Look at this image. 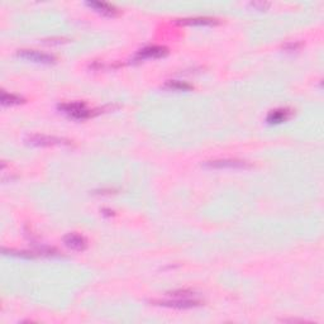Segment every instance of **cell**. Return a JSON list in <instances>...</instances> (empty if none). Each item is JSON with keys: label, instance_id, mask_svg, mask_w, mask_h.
<instances>
[{"label": "cell", "instance_id": "obj_1", "mask_svg": "<svg viewBox=\"0 0 324 324\" xmlns=\"http://www.w3.org/2000/svg\"><path fill=\"white\" fill-rule=\"evenodd\" d=\"M25 142L32 146H41V147H48V146H70V141L61 137L55 136H45V134H33L25 138Z\"/></svg>", "mask_w": 324, "mask_h": 324}, {"label": "cell", "instance_id": "obj_2", "mask_svg": "<svg viewBox=\"0 0 324 324\" xmlns=\"http://www.w3.org/2000/svg\"><path fill=\"white\" fill-rule=\"evenodd\" d=\"M58 109L62 111L63 113L67 114L68 117H71V118L74 119H85L93 116L91 111H89V109L86 108L85 103H81V101L60 104V105H58Z\"/></svg>", "mask_w": 324, "mask_h": 324}, {"label": "cell", "instance_id": "obj_3", "mask_svg": "<svg viewBox=\"0 0 324 324\" xmlns=\"http://www.w3.org/2000/svg\"><path fill=\"white\" fill-rule=\"evenodd\" d=\"M173 300H154L155 305H161V307L176 308V309H189V308H195L200 305V300L196 299H186L183 297H175Z\"/></svg>", "mask_w": 324, "mask_h": 324}, {"label": "cell", "instance_id": "obj_4", "mask_svg": "<svg viewBox=\"0 0 324 324\" xmlns=\"http://www.w3.org/2000/svg\"><path fill=\"white\" fill-rule=\"evenodd\" d=\"M205 167L209 168H249L251 165L246 161L236 159H223V160H211L203 163Z\"/></svg>", "mask_w": 324, "mask_h": 324}, {"label": "cell", "instance_id": "obj_5", "mask_svg": "<svg viewBox=\"0 0 324 324\" xmlns=\"http://www.w3.org/2000/svg\"><path fill=\"white\" fill-rule=\"evenodd\" d=\"M18 56L24 58V60L32 61V62L46 63V65H50V63H53L56 61L55 56L38 52V51L34 50H19L18 51Z\"/></svg>", "mask_w": 324, "mask_h": 324}, {"label": "cell", "instance_id": "obj_6", "mask_svg": "<svg viewBox=\"0 0 324 324\" xmlns=\"http://www.w3.org/2000/svg\"><path fill=\"white\" fill-rule=\"evenodd\" d=\"M168 50L162 46H149V47L142 48L138 51V53L134 57V61H142L149 60V58H160L167 55Z\"/></svg>", "mask_w": 324, "mask_h": 324}, {"label": "cell", "instance_id": "obj_7", "mask_svg": "<svg viewBox=\"0 0 324 324\" xmlns=\"http://www.w3.org/2000/svg\"><path fill=\"white\" fill-rule=\"evenodd\" d=\"M63 243L74 251H84L88 246V242L83 236L76 233H68L63 237Z\"/></svg>", "mask_w": 324, "mask_h": 324}, {"label": "cell", "instance_id": "obj_8", "mask_svg": "<svg viewBox=\"0 0 324 324\" xmlns=\"http://www.w3.org/2000/svg\"><path fill=\"white\" fill-rule=\"evenodd\" d=\"M178 24L185 25H213L218 24V19L209 17H195V18H184L178 19Z\"/></svg>", "mask_w": 324, "mask_h": 324}, {"label": "cell", "instance_id": "obj_9", "mask_svg": "<svg viewBox=\"0 0 324 324\" xmlns=\"http://www.w3.org/2000/svg\"><path fill=\"white\" fill-rule=\"evenodd\" d=\"M292 116V111L290 109H276V111H272L271 113L267 116V122L270 124H279L285 122L286 119H289V117Z\"/></svg>", "mask_w": 324, "mask_h": 324}, {"label": "cell", "instance_id": "obj_10", "mask_svg": "<svg viewBox=\"0 0 324 324\" xmlns=\"http://www.w3.org/2000/svg\"><path fill=\"white\" fill-rule=\"evenodd\" d=\"M86 5H89L90 8L95 9L96 12L101 13L103 15H108V17H112V15L117 14V9L113 5L108 4V3H101V2H88Z\"/></svg>", "mask_w": 324, "mask_h": 324}, {"label": "cell", "instance_id": "obj_11", "mask_svg": "<svg viewBox=\"0 0 324 324\" xmlns=\"http://www.w3.org/2000/svg\"><path fill=\"white\" fill-rule=\"evenodd\" d=\"M165 89H170V90H176V91H188L193 89V86L188 83H184V81H178V80H168L166 81L165 85H163Z\"/></svg>", "mask_w": 324, "mask_h": 324}, {"label": "cell", "instance_id": "obj_12", "mask_svg": "<svg viewBox=\"0 0 324 324\" xmlns=\"http://www.w3.org/2000/svg\"><path fill=\"white\" fill-rule=\"evenodd\" d=\"M0 101L3 105H15V104L24 103V99L22 96L14 95V94H8L3 91L2 96H0Z\"/></svg>", "mask_w": 324, "mask_h": 324}, {"label": "cell", "instance_id": "obj_13", "mask_svg": "<svg viewBox=\"0 0 324 324\" xmlns=\"http://www.w3.org/2000/svg\"><path fill=\"white\" fill-rule=\"evenodd\" d=\"M3 252L5 255H9V256H17L20 257V259H33L34 255L29 254L27 251H15V249H7V248H3Z\"/></svg>", "mask_w": 324, "mask_h": 324}]
</instances>
